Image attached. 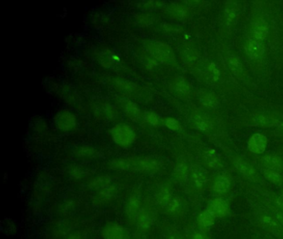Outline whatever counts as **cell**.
<instances>
[{
  "label": "cell",
  "instance_id": "36",
  "mask_svg": "<svg viewBox=\"0 0 283 239\" xmlns=\"http://www.w3.org/2000/svg\"><path fill=\"white\" fill-rule=\"evenodd\" d=\"M190 239H211L204 231H196L191 235Z\"/></svg>",
  "mask_w": 283,
  "mask_h": 239
},
{
  "label": "cell",
  "instance_id": "13",
  "mask_svg": "<svg viewBox=\"0 0 283 239\" xmlns=\"http://www.w3.org/2000/svg\"><path fill=\"white\" fill-rule=\"evenodd\" d=\"M231 186L232 182L230 177L225 174H220L216 177V179L212 183V192L217 196H223L230 192Z\"/></svg>",
  "mask_w": 283,
  "mask_h": 239
},
{
  "label": "cell",
  "instance_id": "21",
  "mask_svg": "<svg viewBox=\"0 0 283 239\" xmlns=\"http://www.w3.org/2000/svg\"><path fill=\"white\" fill-rule=\"evenodd\" d=\"M216 218L211 213L207 210L205 208V210L201 211L199 215L197 222L198 225L200 226V229L203 231L206 230L208 228H211L215 223Z\"/></svg>",
  "mask_w": 283,
  "mask_h": 239
},
{
  "label": "cell",
  "instance_id": "31",
  "mask_svg": "<svg viewBox=\"0 0 283 239\" xmlns=\"http://www.w3.org/2000/svg\"><path fill=\"white\" fill-rule=\"evenodd\" d=\"M144 119L147 123L153 125V126H157L159 125V122H160L157 115L153 112H146L144 114Z\"/></svg>",
  "mask_w": 283,
  "mask_h": 239
},
{
  "label": "cell",
  "instance_id": "41",
  "mask_svg": "<svg viewBox=\"0 0 283 239\" xmlns=\"http://www.w3.org/2000/svg\"><path fill=\"white\" fill-rule=\"evenodd\" d=\"M168 239H184L182 236H180L179 234H172L168 237Z\"/></svg>",
  "mask_w": 283,
  "mask_h": 239
},
{
  "label": "cell",
  "instance_id": "20",
  "mask_svg": "<svg viewBox=\"0 0 283 239\" xmlns=\"http://www.w3.org/2000/svg\"><path fill=\"white\" fill-rule=\"evenodd\" d=\"M268 34V25L264 19L260 18L254 22L252 27V35L254 39L260 41L265 39Z\"/></svg>",
  "mask_w": 283,
  "mask_h": 239
},
{
  "label": "cell",
  "instance_id": "22",
  "mask_svg": "<svg viewBox=\"0 0 283 239\" xmlns=\"http://www.w3.org/2000/svg\"><path fill=\"white\" fill-rule=\"evenodd\" d=\"M96 114L99 115L101 118L111 120L117 116V110L114 105H110L109 103H104V104H100Z\"/></svg>",
  "mask_w": 283,
  "mask_h": 239
},
{
  "label": "cell",
  "instance_id": "14",
  "mask_svg": "<svg viewBox=\"0 0 283 239\" xmlns=\"http://www.w3.org/2000/svg\"><path fill=\"white\" fill-rule=\"evenodd\" d=\"M120 108H122L124 113L131 121L137 122L142 119V112L138 108L137 105L133 101L127 100V99H122L119 102Z\"/></svg>",
  "mask_w": 283,
  "mask_h": 239
},
{
  "label": "cell",
  "instance_id": "35",
  "mask_svg": "<svg viewBox=\"0 0 283 239\" xmlns=\"http://www.w3.org/2000/svg\"><path fill=\"white\" fill-rule=\"evenodd\" d=\"M226 16H227L228 20H234L236 17V9L234 6H228L226 8Z\"/></svg>",
  "mask_w": 283,
  "mask_h": 239
},
{
  "label": "cell",
  "instance_id": "2",
  "mask_svg": "<svg viewBox=\"0 0 283 239\" xmlns=\"http://www.w3.org/2000/svg\"><path fill=\"white\" fill-rule=\"evenodd\" d=\"M156 202L158 205L168 215L177 216L182 215L184 212V204L181 199L174 195L167 189L162 188L159 190L156 194Z\"/></svg>",
  "mask_w": 283,
  "mask_h": 239
},
{
  "label": "cell",
  "instance_id": "19",
  "mask_svg": "<svg viewBox=\"0 0 283 239\" xmlns=\"http://www.w3.org/2000/svg\"><path fill=\"white\" fill-rule=\"evenodd\" d=\"M263 168L281 172L283 170V161L275 154H267L261 158Z\"/></svg>",
  "mask_w": 283,
  "mask_h": 239
},
{
  "label": "cell",
  "instance_id": "3",
  "mask_svg": "<svg viewBox=\"0 0 283 239\" xmlns=\"http://www.w3.org/2000/svg\"><path fill=\"white\" fill-rule=\"evenodd\" d=\"M112 140L120 147L127 148L135 143L136 134L130 125L119 123L110 130Z\"/></svg>",
  "mask_w": 283,
  "mask_h": 239
},
{
  "label": "cell",
  "instance_id": "32",
  "mask_svg": "<svg viewBox=\"0 0 283 239\" xmlns=\"http://www.w3.org/2000/svg\"><path fill=\"white\" fill-rule=\"evenodd\" d=\"M164 124L167 128H168L171 130H179L180 129V124L176 119L173 117H167L164 119Z\"/></svg>",
  "mask_w": 283,
  "mask_h": 239
},
{
  "label": "cell",
  "instance_id": "39",
  "mask_svg": "<svg viewBox=\"0 0 283 239\" xmlns=\"http://www.w3.org/2000/svg\"><path fill=\"white\" fill-rule=\"evenodd\" d=\"M276 208H278L279 209L283 211V194H281L276 199Z\"/></svg>",
  "mask_w": 283,
  "mask_h": 239
},
{
  "label": "cell",
  "instance_id": "26",
  "mask_svg": "<svg viewBox=\"0 0 283 239\" xmlns=\"http://www.w3.org/2000/svg\"><path fill=\"white\" fill-rule=\"evenodd\" d=\"M200 103L205 108H218V97L214 93H206L203 95L200 99Z\"/></svg>",
  "mask_w": 283,
  "mask_h": 239
},
{
  "label": "cell",
  "instance_id": "15",
  "mask_svg": "<svg viewBox=\"0 0 283 239\" xmlns=\"http://www.w3.org/2000/svg\"><path fill=\"white\" fill-rule=\"evenodd\" d=\"M142 207L143 206H142V202L137 196L134 195V196L130 197V199L127 200L125 212H126V217L130 223L135 224V221H136V219H137Z\"/></svg>",
  "mask_w": 283,
  "mask_h": 239
},
{
  "label": "cell",
  "instance_id": "24",
  "mask_svg": "<svg viewBox=\"0 0 283 239\" xmlns=\"http://www.w3.org/2000/svg\"><path fill=\"white\" fill-rule=\"evenodd\" d=\"M228 62H229V66H230L232 72L238 78L243 79L244 77L245 72L243 65L240 63V61L235 57H231L229 58Z\"/></svg>",
  "mask_w": 283,
  "mask_h": 239
},
{
  "label": "cell",
  "instance_id": "33",
  "mask_svg": "<svg viewBox=\"0 0 283 239\" xmlns=\"http://www.w3.org/2000/svg\"><path fill=\"white\" fill-rule=\"evenodd\" d=\"M172 14L179 18H184L187 15V9L181 6V5H177L172 8Z\"/></svg>",
  "mask_w": 283,
  "mask_h": 239
},
{
  "label": "cell",
  "instance_id": "17",
  "mask_svg": "<svg viewBox=\"0 0 283 239\" xmlns=\"http://www.w3.org/2000/svg\"><path fill=\"white\" fill-rule=\"evenodd\" d=\"M202 161L207 167L217 170L222 167V161L218 152L214 149H206L203 152Z\"/></svg>",
  "mask_w": 283,
  "mask_h": 239
},
{
  "label": "cell",
  "instance_id": "29",
  "mask_svg": "<svg viewBox=\"0 0 283 239\" xmlns=\"http://www.w3.org/2000/svg\"><path fill=\"white\" fill-rule=\"evenodd\" d=\"M110 180L108 177L101 176L98 177L94 180H92L91 186L92 188L96 189L97 190H101L102 189L106 188L108 186H110Z\"/></svg>",
  "mask_w": 283,
  "mask_h": 239
},
{
  "label": "cell",
  "instance_id": "12",
  "mask_svg": "<svg viewBox=\"0 0 283 239\" xmlns=\"http://www.w3.org/2000/svg\"><path fill=\"white\" fill-rule=\"evenodd\" d=\"M268 138L263 134H254L247 141V148L253 154H261L265 152L268 146Z\"/></svg>",
  "mask_w": 283,
  "mask_h": 239
},
{
  "label": "cell",
  "instance_id": "5",
  "mask_svg": "<svg viewBox=\"0 0 283 239\" xmlns=\"http://www.w3.org/2000/svg\"><path fill=\"white\" fill-rule=\"evenodd\" d=\"M232 162H233V166L235 168V170L243 178L249 181L254 182V183L260 181V176H259V173L257 172L256 169L246 160L240 158V157H234L232 160Z\"/></svg>",
  "mask_w": 283,
  "mask_h": 239
},
{
  "label": "cell",
  "instance_id": "9",
  "mask_svg": "<svg viewBox=\"0 0 283 239\" xmlns=\"http://www.w3.org/2000/svg\"><path fill=\"white\" fill-rule=\"evenodd\" d=\"M245 122L248 125L256 127L269 128L278 123V120L272 115L266 113H254L245 119Z\"/></svg>",
  "mask_w": 283,
  "mask_h": 239
},
{
  "label": "cell",
  "instance_id": "23",
  "mask_svg": "<svg viewBox=\"0 0 283 239\" xmlns=\"http://www.w3.org/2000/svg\"><path fill=\"white\" fill-rule=\"evenodd\" d=\"M174 89L182 97H187L190 94V87L184 77H178L174 83Z\"/></svg>",
  "mask_w": 283,
  "mask_h": 239
},
{
  "label": "cell",
  "instance_id": "7",
  "mask_svg": "<svg viewBox=\"0 0 283 239\" xmlns=\"http://www.w3.org/2000/svg\"><path fill=\"white\" fill-rule=\"evenodd\" d=\"M102 239H128V231L123 225L116 222H109L101 231Z\"/></svg>",
  "mask_w": 283,
  "mask_h": 239
},
{
  "label": "cell",
  "instance_id": "16",
  "mask_svg": "<svg viewBox=\"0 0 283 239\" xmlns=\"http://www.w3.org/2000/svg\"><path fill=\"white\" fill-rule=\"evenodd\" d=\"M153 224V213L149 210L146 207H142L135 221V225L137 226V228L140 230L147 231L152 227Z\"/></svg>",
  "mask_w": 283,
  "mask_h": 239
},
{
  "label": "cell",
  "instance_id": "38",
  "mask_svg": "<svg viewBox=\"0 0 283 239\" xmlns=\"http://www.w3.org/2000/svg\"><path fill=\"white\" fill-rule=\"evenodd\" d=\"M85 173V171L80 169V168H73L70 171V174H72V177H74V178H82Z\"/></svg>",
  "mask_w": 283,
  "mask_h": 239
},
{
  "label": "cell",
  "instance_id": "18",
  "mask_svg": "<svg viewBox=\"0 0 283 239\" xmlns=\"http://www.w3.org/2000/svg\"><path fill=\"white\" fill-rule=\"evenodd\" d=\"M245 51L250 58L257 59L263 56L265 48H264V45L261 43L260 41L253 39V40L247 41L245 45Z\"/></svg>",
  "mask_w": 283,
  "mask_h": 239
},
{
  "label": "cell",
  "instance_id": "4",
  "mask_svg": "<svg viewBox=\"0 0 283 239\" xmlns=\"http://www.w3.org/2000/svg\"><path fill=\"white\" fill-rule=\"evenodd\" d=\"M149 54L155 59L164 64H173L176 62V56L173 49L166 43L153 41L147 45Z\"/></svg>",
  "mask_w": 283,
  "mask_h": 239
},
{
  "label": "cell",
  "instance_id": "34",
  "mask_svg": "<svg viewBox=\"0 0 283 239\" xmlns=\"http://www.w3.org/2000/svg\"><path fill=\"white\" fill-rule=\"evenodd\" d=\"M271 214L278 221L279 224H281V227L283 228V211L276 207V208L272 209Z\"/></svg>",
  "mask_w": 283,
  "mask_h": 239
},
{
  "label": "cell",
  "instance_id": "10",
  "mask_svg": "<svg viewBox=\"0 0 283 239\" xmlns=\"http://www.w3.org/2000/svg\"><path fill=\"white\" fill-rule=\"evenodd\" d=\"M206 209L211 213L216 219H223L230 214L229 203L220 197L210 200L207 204Z\"/></svg>",
  "mask_w": 283,
  "mask_h": 239
},
{
  "label": "cell",
  "instance_id": "25",
  "mask_svg": "<svg viewBox=\"0 0 283 239\" xmlns=\"http://www.w3.org/2000/svg\"><path fill=\"white\" fill-rule=\"evenodd\" d=\"M263 176L265 177L268 181L272 182V183L278 184V183H281L283 182V175L279 171L268 170V169L263 168Z\"/></svg>",
  "mask_w": 283,
  "mask_h": 239
},
{
  "label": "cell",
  "instance_id": "6",
  "mask_svg": "<svg viewBox=\"0 0 283 239\" xmlns=\"http://www.w3.org/2000/svg\"><path fill=\"white\" fill-rule=\"evenodd\" d=\"M53 121L55 126L62 131H72L77 127V118L68 110H62L58 112Z\"/></svg>",
  "mask_w": 283,
  "mask_h": 239
},
{
  "label": "cell",
  "instance_id": "37",
  "mask_svg": "<svg viewBox=\"0 0 283 239\" xmlns=\"http://www.w3.org/2000/svg\"><path fill=\"white\" fill-rule=\"evenodd\" d=\"M209 71L211 73L212 76H214V79H218V76L220 75L219 70L218 67H216L215 64L214 63H210L209 66Z\"/></svg>",
  "mask_w": 283,
  "mask_h": 239
},
{
  "label": "cell",
  "instance_id": "1",
  "mask_svg": "<svg viewBox=\"0 0 283 239\" xmlns=\"http://www.w3.org/2000/svg\"><path fill=\"white\" fill-rule=\"evenodd\" d=\"M110 166L115 170H132L142 173H155L160 169L159 162L150 157L120 158L114 160Z\"/></svg>",
  "mask_w": 283,
  "mask_h": 239
},
{
  "label": "cell",
  "instance_id": "30",
  "mask_svg": "<svg viewBox=\"0 0 283 239\" xmlns=\"http://www.w3.org/2000/svg\"><path fill=\"white\" fill-rule=\"evenodd\" d=\"M95 154V150L93 148L88 145H84L79 148L78 150L76 151V154L79 157H91Z\"/></svg>",
  "mask_w": 283,
  "mask_h": 239
},
{
  "label": "cell",
  "instance_id": "8",
  "mask_svg": "<svg viewBox=\"0 0 283 239\" xmlns=\"http://www.w3.org/2000/svg\"><path fill=\"white\" fill-rule=\"evenodd\" d=\"M257 223L263 229L276 236H279L282 233V227L272 216V214L268 215L267 213H262L257 216Z\"/></svg>",
  "mask_w": 283,
  "mask_h": 239
},
{
  "label": "cell",
  "instance_id": "27",
  "mask_svg": "<svg viewBox=\"0 0 283 239\" xmlns=\"http://www.w3.org/2000/svg\"><path fill=\"white\" fill-rule=\"evenodd\" d=\"M175 174H176V178L179 180L184 181L186 180L187 178L189 177L190 174V169H189V166H187V164L184 162L178 164L175 170Z\"/></svg>",
  "mask_w": 283,
  "mask_h": 239
},
{
  "label": "cell",
  "instance_id": "28",
  "mask_svg": "<svg viewBox=\"0 0 283 239\" xmlns=\"http://www.w3.org/2000/svg\"><path fill=\"white\" fill-rule=\"evenodd\" d=\"M193 122L196 127L202 130H209L211 129L212 124L205 116L196 115L193 116Z\"/></svg>",
  "mask_w": 283,
  "mask_h": 239
},
{
  "label": "cell",
  "instance_id": "11",
  "mask_svg": "<svg viewBox=\"0 0 283 239\" xmlns=\"http://www.w3.org/2000/svg\"><path fill=\"white\" fill-rule=\"evenodd\" d=\"M190 176L192 181L199 191L205 190L209 182V174L205 167L200 165H194L190 168Z\"/></svg>",
  "mask_w": 283,
  "mask_h": 239
},
{
  "label": "cell",
  "instance_id": "40",
  "mask_svg": "<svg viewBox=\"0 0 283 239\" xmlns=\"http://www.w3.org/2000/svg\"><path fill=\"white\" fill-rule=\"evenodd\" d=\"M67 239H82L81 234L78 232H72L71 234L68 235Z\"/></svg>",
  "mask_w": 283,
  "mask_h": 239
}]
</instances>
